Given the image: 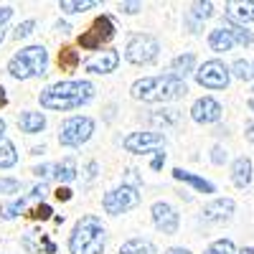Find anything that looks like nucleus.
Instances as JSON below:
<instances>
[{"label":"nucleus","mask_w":254,"mask_h":254,"mask_svg":"<svg viewBox=\"0 0 254 254\" xmlns=\"http://www.w3.org/2000/svg\"><path fill=\"white\" fill-rule=\"evenodd\" d=\"M97 89L94 84L87 79H64L49 87L38 94V102L44 110L51 112H69V110H81L84 104L94 99Z\"/></svg>","instance_id":"1"},{"label":"nucleus","mask_w":254,"mask_h":254,"mask_svg":"<svg viewBox=\"0 0 254 254\" xmlns=\"http://www.w3.org/2000/svg\"><path fill=\"white\" fill-rule=\"evenodd\" d=\"M188 94V84L173 74H160V76H142L130 87V97L145 104H158V102H173Z\"/></svg>","instance_id":"2"},{"label":"nucleus","mask_w":254,"mask_h":254,"mask_svg":"<svg viewBox=\"0 0 254 254\" xmlns=\"http://www.w3.org/2000/svg\"><path fill=\"white\" fill-rule=\"evenodd\" d=\"M104 247H107V229H104L102 219L94 214L81 216L69 234V252L71 254H104Z\"/></svg>","instance_id":"3"},{"label":"nucleus","mask_w":254,"mask_h":254,"mask_svg":"<svg viewBox=\"0 0 254 254\" xmlns=\"http://www.w3.org/2000/svg\"><path fill=\"white\" fill-rule=\"evenodd\" d=\"M46 66H49V51H46V46L33 44V46H26V49H20L18 54L10 56L8 74L15 81H28L33 76H44Z\"/></svg>","instance_id":"4"},{"label":"nucleus","mask_w":254,"mask_h":254,"mask_svg":"<svg viewBox=\"0 0 254 254\" xmlns=\"http://www.w3.org/2000/svg\"><path fill=\"white\" fill-rule=\"evenodd\" d=\"M97 130V122L87 115H74L69 120H64L59 127V145L61 147H81L84 142H89V137Z\"/></svg>","instance_id":"5"},{"label":"nucleus","mask_w":254,"mask_h":254,"mask_svg":"<svg viewBox=\"0 0 254 254\" xmlns=\"http://www.w3.org/2000/svg\"><path fill=\"white\" fill-rule=\"evenodd\" d=\"M160 54V41L153 33H132L127 38L125 46V61L132 64V66H145V64H153Z\"/></svg>","instance_id":"6"},{"label":"nucleus","mask_w":254,"mask_h":254,"mask_svg":"<svg viewBox=\"0 0 254 254\" xmlns=\"http://www.w3.org/2000/svg\"><path fill=\"white\" fill-rule=\"evenodd\" d=\"M140 203V193H137V186H130V183H122L112 190L102 196V208L107 211L110 216H120V214H127L132 211L135 206Z\"/></svg>","instance_id":"7"},{"label":"nucleus","mask_w":254,"mask_h":254,"mask_svg":"<svg viewBox=\"0 0 254 254\" xmlns=\"http://www.w3.org/2000/svg\"><path fill=\"white\" fill-rule=\"evenodd\" d=\"M196 81H198V87L203 89H226L229 87V81H231V66H226V64L221 59H208L203 61L201 66L196 69Z\"/></svg>","instance_id":"8"},{"label":"nucleus","mask_w":254,"mask_h":254,"mask_svg":"<svg viewBox=\"0 0 254 254\" xmlns=\"http://www.w3.org/2000/svg\"><path fill=\"white\" fill-rule=\"evenodd\" d=\"M115 33H117V26H115L112 15L102 13L89 26V31H84L79 36V46L87 49V51H97V49H102V44H110V41L115 38Z\"/></svg>","instance_id":"9"},{"label":"nucleus","mask_w":254,"mask_h":254,"mask_svg":"<svg viewBox=\"0 0 254 254\" xmlns=\"http://www.w3.org/2000/svg\"><path fill=\"white\" fill-rule=\"evenodd\" d=\"M122 147L132 155H150V153H158L160 147H165V135L158 130H137L122 140Z\"/></svg>","instance_id":"10"},{"label":"nucleus","mask_w":254,"mask_h":254,"mask_svg":"<svg viewBox=\"0 0 254 254\" xmlns=\"http://www.w3.org/2000/svg\"><path fill=\"white\" fill-rule=\"evenodd\" d=\"M150 216H153V224L158 231H163V234H178V226H181V216L178 211L168 203V201H155L150 206Z\"/></svg>","instance_id":"11"},{"label":"nucleus","mask_w":254,"mask_h":254,"mask_svg":"<svg viewBox=\"0 0 254 254\" xmlns=\"http://www.w3.org/2000/svg\"><path fill=\"white\" fill-rule=\"evenodd\" d=\"M224 115V107L219 104V99L214 97H198L193 104H190V120H193L196 125H214L219 122Z\"/></svg>","instance_id":"12"},{"label":"nucleus","mask_w":254,"mask_h":254,"mask_svg":"<svg viewBox=\"0 0 254 254\" xmlns=\"http://www.w3.org/2000/svg\"><path fill=\"white\" fill-rule=\"evenodd\" d=\"M234 211H237L234 198H214L201 208V221L203 224H224L234 216Z\"/></svg>","instance_id":"13"},{"label":"nucleus","mask_w":254,"mask_h":254,"mask_svg":"<svg viewBox=\"0 0 254 254\" xmlns=\"http://www.w3.org/2000/svg\"><path fill=\"white\" fill-rule=\"evenodd\" d=\"M117 66H120V54L115 49L99 51L92 59L84 61V71H89V74H112V71H117Z\"/></svg>","instance_id":"14"},{"label":"nucleus","mask_w":254,"mask_h":254,"mask_svg":"<svg viewBox=\"0 0 254 254\" xmlns=\"http://www.w3.org/2000/svg\"><path fill=\"white\" fill-rule=\"evenodd\" d=\"M224 18L234 20V23H239V26L252 23L254 20V0H229L226 10H224Z\"/></svg>","instance_id":"15"},{"label":"nucleus","mask_w":254,"mask_h":254,"mask_svg":"<svg viewBox=\"0 0 254 254\" xmlns=\"http://www.w3.org/2000/svg\"><path fill=\"white\" fill-rule=\"evenodd\" d=\"M18 127H20V132H26V135H38V132L46 130V115L36 112V110H23L18 115Z\"/></svg>","instance_id":"16"},{"label":"nucleus","mask_w":254,"mask_h":254,"mask_svg":"<svg viewBox=\"0 0 254 254\" xmlns=\"http://www.w3.org/2000/svg\"><path fill=\"white\" fill-rule=\"evenodd\" d=\"M211 15H214V3H208V0H198V3L190 5V10L186 13V23L190 26V33H198L201 23Z\"/></svg>","instance_id":"17"},{"label":"nucleus","mask_w":254,"mask_h":254,"mask_svg":"<svg viewBox=\"0 0 254 254\" xmlns=\"http://www.w3.org/2000/svg\"><path fill=\"white\" fill-rule=\"evenodd\" d=\"M208 49L214 51V54H226V51H231L234 46H239L237 44V38L231 36L224 26H219V28H214V31H208Z\"/></svg>","instance_id":"18"},{"label":"nucleus","mask_w":254,"mask_h":254,"mask_svg":"<svg viewBox=\"0 0 254 254\" xmlns=\"http://www.w3.org/2000/svg\"><path fill=\"white\" fill-rule=\"evenodd\" d=\"M173 178L188 183L190 188H196L198 193H216V186L211 181H206V178H201L196 173H190V171H183V168H173Z\"/></svg>","instance_id":"19"},{"label":"nucleus","mask_w":254,"mask_h":254,"mask_svg":"<svg viewBox=\"0 0 254 254\" xmlns=\"http://www.w3.org/2000/svg\"><path fill=\"white\" fill-rule=\"evenodd\" d=\"M231 183L237 188H247L252 183V160L247 155H239L231 163Z\"/></svg>","instance_id":"20"},{"label":"nucleus","mask_w":254,"mask_h":254,"mask_svg":"<svg viewBox=\"0 0 254 254\" xmlns=\"http://www.w3.org/2000/svg\"><path fill=\"white\" fill-rule=\"evenodd\" d=\"M171 74L178 76V79H183V81H186L188 74H196V54H190V51L178 54V56L171 61Z\"/></svg>","instance_id":"21"},{"label":"nucleus","mask_w":254,"mask_h":254,"mask_svg":"<svg viewBox=\"0 0 254 254\" xmlns=\"http://www.w3.org/2000/svg\"><path fill=\"white\" fill-rule=\"evenodd\" d=\"M117 254H158L155 252V244L150 239H142V237H135V239H127Z\"/></svg>","instance_id":"22"},{"label":"nucleus","mask_w":254,"mask_h":254,"mask_svg":"<svg viewBox=\"0 0 254 254\" xmlns=\"http://www.w3.org/2000/svg\"><path fill=\"white\" fill-rule=\"evenodd\" d=\"M224 28L237 38V44H239V46H244V49H247V46H252V44H254V33H252L247 26H239V23H234V20L224 18Z\"/></svg>","instance_id":"23"},{"label":"nucleus","mask_w":254,"mask_h":254,"mask_svg":"<svg viewBox=\"0 0 254 254\" xmlns=\"http://www.w3.org/2000/svg\"><path fill=\"white\" fill-rule=\"evenodd\" d=\"M18 163V153H15V145L3 137L0 140V171H8V168H13Z\"/></svg>","instance_id":"24"},{"label":"nucleus","mask_w":254,"mask_h":254,"mask_svg":"<svg viewBox=\"0 0 254 254\" xmlns=\"http://www.w3.org/2000/svg\"><path fill=\"white\" fill-rule=\"evenodd\" d=\"M54 176H56L61 183H71V181L76 178V160L69 155V158H64L61 163H56V171H54Z\"/></svg>","instance_id":"25"},{"label":"nucleus","mask_w":254,"mask_h":254,"mask_svg":"<svg viewBox=\"0 0 254 254\" xmlns=\"http://www.w3.org/2000/svg\"><path fill=\"white\" fill-rule=\"evenodd\" d=\"M26 201H28V196L15 198V201H10V203H3V206H0V219L13 221L15 216H20V214L26 211Z\"/></svg>","instance_id":"26"},{"label":"nucleus","mask_w":254,"mask_h":254,"mask_svg":"<svg viewBox=\"0 0 254 254\" xmlns=\"http://www.w3.org/2000/svg\"><path fill=\"white\" fill-rule=\"evenodd\" d=\"M99 5V0H61L59 8L64 13H84V10H92Z\"/></svg>","instance_id":"27"},{"label":"nucleus","mask_w":254,"mask_h":254,"mask_svg":"<svg viewBox=\"0 0 254 254\" xmlns=\"http://www.w3.org/2000/svg\"><path fill=\"white\" fill-rule=\"evenodd\" d=\"M231 76L239 79V81H249V79H254V64L247 61V59H237L234 64H231Z\"/></svg>","instance_id":"28"},{"label":"nucleus","mask_w":254,"mask_h":254,"mask_svg":"<svg viewBox=\"0 0 254 254\" xmlns=\"http://www.w3.org/2000/svg\"><path fill=\"white\" fill-rule=\"evenodd\" d=\"M59 66H61V71H74L79 66V51H74L71 46L61 49L59 51Z\"/></svg>","instance_id":"29"},{"label":"nucleus","mask_w":254,"mask_h":254,"mask_svg":"<svg viewBox=\"0 0 254 254\" xmlns=\"http://www.w3.org/2000/svg\"><path fill=\"white\" fill-rule=\"evenodd\" d=\"M203 254H237V247L231 239H216V242H211L206 247Z\"/></svg>","instance_id":"30"},{"label":"nucleus","mask_w":254,"mask_h":254,"mask_svg":"<svg viewBox=\"0 0 254 254\" xmlns=\"http://www.w3.org/2000/svg\"><path fill=\"white\" fill-rule=\"evenodd\" d=\"M150 120L153 122H160L163 127L165 125H176L178 122V110H158V112L150 115Z\"/></svg>","instance_id":"31"},{"label":"nucleus","mask_w":254,"mask_h":254,"mask_svg":"<svg viewBox=\"0 0 254 254\" xmlns=\"http://www.w3.org/2000/svg\"><path fill=\"white\" fill-rule=\"evenodd\" d=\"M51 214H54V208H51L49 203H38L33 211H28V216H31V219H36V221H49V219H51Z\"/></svg>","instance_id":"32"},{"label":"nucleus","mask_w":254,"mask_h":254,"mask_svg":"<svg viewBox=\"0 0 254 254\" xmlns=\"http://www.w3.org/2000/svg\"><path fill=\"white\" fill-rule=\"evenodd\" d=\"M33 28H36V20H33V18H28V20H23V23H18V26H15L13 38H15V41L26 38V36H31V33H33Z\"/></svg>","instance_id":"33"},{"label":"nucleus","mask_w":254,"mask_h":254,"mask_svg":"<svg viewBox=\"0 0 254 254\" xmlns=\"http://www.w3.org/2000/svg\"><path fill=\"white\" fill-rule=\"evenodd\" d=\"M20 190V181L18 178H0V196H10Z\"/></svg>","instance_id":"34"},{"label":"nucleus","mask_w":254,"mask_h":254,"mask_svg":"<svg viewBox=\"0 0 254 254\" xmlns=\"http://www.w3.org/2000/svg\"><path fill=\"white\" fill-rule=\"evenodd\" d=\"M226 160H229V153L224 150L221 145H214V147H211V163H214V165H224Z\"/></svg>","instance_id":"35"},{"label":"nucleus","mask_w":254,"mask_h":254,"mask_svg":"<svg viewBox=\"0 0 254 254\" xmlns=\"http://www.w3.org/2000/svg\"><path fill=\"white\" fill-rule=\"evenodd\" d=\"M117 8H120L122 13H127V15H135V13L142 10V3H137V0H125V3H120Z\"/></svg>","instance_id":"36"},{"label":"nucleus","mask_w":254,"mask_h":254,"mask_svg":"<svg viewBox=\"0 0 254 254\" xmlns=\"http://www.w3.org/2000/svg\"><path fill=\"white\" fill-rule=\"evenodd\" d=\"M51 171H56V165H36V168H33V176H38V178H49V176H54Z\"/></svg>","instance_id":"37"},{"label":"nucleus","mask_w":254,"mask_h":254,"mask_svg":"<svg viewBox=\"0 0 254 254\" xmlns=\"http://www.w3.org/2000/svg\"><path fill=\"white\" fill-rule=\"evenodd\" d=\"M10 18H13V8L10 5H0V28H3Z\"/></svg>","instance_id":"38"},{"label":"nucleus","mask_w":254,"mask_h":254,"mask_svg":"<svg viewBox=\"0 0 254 254\" xmlns=\"http://www.w3.org/2000/svg\"><path fill=\"white\" fill-rule=\"evenodd\" d=\"M54 196H56L59 201H71V188H66V186H59Z\"/></svg>","instance_id":"39"},{"label":"nucleus","mask_w":254,"mask_h":254,"mask_svg":"<svg viewBox=\"0 0 254 254\" xmlns=\"http://www.w3.org/2000/svg\"><path fill=\"white\" fill-rule=\"evenodd\" d=\"M163 163H165V153H155V158H153L150 168H153V171H160V168H163Z\"/></svg>","instance_id":"40"},{"label":"nucleus","mask_w":254,"mask_h":254,"mask_svg":"<svg viewBox=\"0 0 254 254\" xmlns=\"http://www.w3.org/2000/svg\"><path fill=\"white\" fill-rule=\"evenodd\" d=\"M41 196H46V186H44V183L36 186V188H31V193H28V198H41Z\"/></svg>","instance_id":"41"},{"label":"nucleus","mask_w":254,"mask_h":254,"mask_svg":"<svg viewBox=\"0 0 254 254\" xmlns=\"http://www.w3.org/2000/svg\"><path fill=\"white\" fill-rule=\"evenodd\" d=\"M244 135H247V140L254 145V120H249V122L244 125Z\"/></svg>","instance_id":"42"},{"label":"nucleus","mask_w":254,"mask_h":254,"mask_svg":"<svg viewBox=\"0 0 254 254\" xmlns=\"http://www.w3.org/2000/svg\"><path fill=\"white\" fill-rule=\"evenodd\" d=\"M163 254H193V252L186 249V247H171V249H165Z\"/></svg>","instance_id":"43"},{"label":"nucleus","mask_w":254,"mask_h":254,"mask_svg":"<svg viewBox=\"0 0 254 254\" xmlns=\"http://www.w3.org/2000/svg\"><path fill=\"white\" fill-rule=\"evenodd\" d=\"M56 28H59L61 33H69V31H71V26L66 23V20H59V23H56Z\"/></svg>","instance_id":"44"},{"label":"nucleus","mask_w":254,"mask_h":254,"mask_svg":"<svg viewBox=\"0 0 254 254\" xmlns=\"http://www.w3.org/2000/svg\"><path fill=\"white\" fill-rule=\"evenodd\" d=\"M5 104H8V97H5V89L0 87V107H5Z\"/></svg>","instance_id":"45"},{"label":"nucleus","mask_w":254,"mask_h":254,"mask_svg":"<svg viewBox=\"0 0 254 254\" xmlns=\"http://www.w3.org/2000/svg\"><path fill=\"white\" fill-rule=\"evenodd\" d=\"M5 127H8V125H5V120H3V117H0V140H3V137H5Z\"/></svg>","instance_id":"46"},{"label":"nucleus","mask_w":254,"mask_h":254,"mask_svg":"<svg viewBox=\"0 0 254 254\" xmlns=\"http://www.w3.org/2000/svg\"><path fill=\"white\" fill-rule=\"evenodd\" d=\"M237 254H254V249H252V247H244V249H239Z\"/></svg>","instance_id":"47"},{"label":"nucleus","mask_w":254,"mask_h":254,"mask_svg":"<svg viewBox=\"0 0 254 254\" xmlns=\"http://www.w3.org/2000/svg\"><path fill=\"white\" fill-rule=\"evenodd\" d=\"M247 107H249V110H252V112H254V97H252V99H249V102H247Z\"/></svg>","instance_id":"48"},{"label":"nucleus","mask_w":254,"mask_h":254,"mask_svg":"<svg viewBox=\"0 0 254 254\" xmlns=\"http://www.w3.org/2000/svg\"><path fill=\"white\" fill-rule=\"evenodd\" d=\"M3 41H5V31H3V28H0V44H3Z\"/></svg>","instance_id":"49"},{"label":"nucleus","mask_w":254,"mask_h":254,"mask_svg":"<svg viewBox=\"0 0 254 254\" xmlns=\"http://www.w3.org/2000/svg\"><path fill=\"white\" fill-rule=\"evenodd\" d=\"M252 92H254V89H252Z\"/></svg>","instance_id":"50"}]
</instances>
